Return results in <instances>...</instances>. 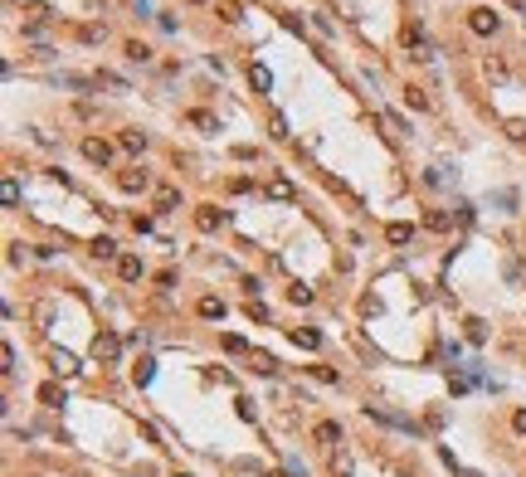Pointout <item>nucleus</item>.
<instances>
[{
    "label": "nucleus",
    "mask_w": 526,
    "mask_h": 477,
    "mask_svg": "<svg viewBox=\"0 0 526 477\" xmlns=\"http://www.w3.org/2000/svg\"><path fill=\"white\" fill-rule=\"evenodd\" d=\"M176 477H190V472H176Z\"/></svg>",
    "instance_id": "36"
},
{
    "label": "nucleus",
    "mask_w": 526,
    "mask_h": 477,
    "mask_svg": "<svg viewBox=\"0 0 526 477\" xmlns=\"http://www.w3.org/2000/svg\"><path fill=\"white\" fill-rule=\"evenodd\" d=\"M93 253H98V258H113L117 244H113V239H93Z\"/></svg>",
    "instance_id": "25"
},
{
    "label": "nucleus",
    "mask_w": 526,
    "mask_h": 477,
    "mask_svg": "<svg viewBox=\"0 0 526 477\" xmlns=\"http://www.w3.org/2000/svg\"><path fill=\"white\" fill-rule=\"evenodd\" d=\"M288 302H293V307H307V302H312V288H307V283H293V288H288Z\"/></svg>",
    "instance_id": "18"
},
{
    "label": "nucleus",
    "mask_w": 526,
    "mask_h": 477,
    "mask_svg": "<svg viewBox=\"0 0 526 477\" xmlns=\"http://www.w3.org/2000/svg\"><path fill=\"white\" fill-rule=\"evenodd\" d=\"M253 370H258V375H273V370H278V360H273L268 351H258V356H253Z\"/></svg>",
    "instance_id": "21"
},
{
    "label": "nucleus",
    "mask_w": 526,
    "mask_h": 477,
    "mask_svg": "<svg viewBox=\"0 0 526 477\" xmlns=\"http://www.w3.org/2000/svg\"><path fill=\"white\" fill-rule=\"evenodd\" d=\"M229 190H234V195H249V190H253V181H249V176H234V181H229Z\"/></svg>",
    "instance_id": "32"
},
{
    "label": "nucleus",
    "mask_w": 526,
    "mask_h": 477,
    "mask_svg": "<svg viewBox=\"0 0 526 477\" xmlns=\"http://www.w3.org/2000/svg\"><path fill=\"white\" fill-rule=\"evenodd\" d=\"M0 195H5V205H10V209H15V205H20V185H15V176H10V181H5V190H0Z\"/></svg>",
    "instance_id": "27"
},
{
    "label": "nucleus",
    "mask_w": 526,
    "mask_h": 477,
    "mask_svg": "<svg viewBox=\"0 0 526 477\" xmlns=\"http://www.w3.org/2000/svg\"><path fill=\"white\" fill-rule=\"evenodd\" d=\"M488 78H507V64L502 59H488Z\"/></svg>",
    "instance_id": "34"
},
{
    "label": "nucleus",
    "mask_w": 526,
    "mask_h": 477,
    "mask_svg": "<svg viewBox=\"0 0 526 477\" xmlns=\"http://www.w3.org/2000/svg\"><path fill=\"white\" fill-rule=\"evenodd\" d=\"M332 472H336V477H351V453H336V458H332Z\"/></svg>",
    "instance_id": "24"
},
{
    "label": "nucleus",
    "mask_w": 526,
    "mask_h": 477,
    "mask_svg": "<svg viewBox=\"0 0 526 477\" xmlns=\"http://www.w3.org/2000/svg\"><path fill=\"white\" fill-rule=\"evenodd\" d=\"M288 341H293V346H302V351H317V346H322V336H317V331H307V327H293V331H288Z\"/></svg>",
    "instance_id": "10"
},
{
    "label": "nucleus",
    "mask_w": 526,
    "mask_h": 477,
    "mask_svg": "<svg viewBox=\"0 0 526 477\" xmlns=\"http://www.w3.org/2000/svg\"><path fill=\"white\" fill-rule=\"evenodd\" d=\"M195 312L205 316V322H220V316H225V302H220V297H200V302H195Z\"/></svg>",
    "instance_id": "11"
},
{
    "label": "nucleus",
    "mask_w": 526,
    "mask_h": 477,
    "mask_svg": "<svg viewBox=\"0 0 526 477\" xmlns=\"http://www.w3.org/2000/svg\"><path fill=\"white\" fill-rule=\"evenodd\" d=\"M39 404H49V409H64V404H69L64 385H59V380H44V385H39Z\"/></svg>",
    "instance_id": "6"
},
{
    "label": "nucleus",
    "mask_w": 526,
    "mask_h": 477,
    "mask_svg": "<svg viewBox=\"0 0 526 477\" xmlns=\"http://www.w3.org/2000/svg\"><path fill=\"white\" fill-rule=\"evenodd\" d=\"M424 224H429V229H434V234H444V229H448V224H453V220H448V215H444V209H429V215H424Z\"/></svg>",
    "instance_id": "20"
},
{
    "label": "nucleus",
    "mask_w": 526,
    "mask_h": 477,
    "mask_svg": "<svg viewBox=\"0 0 526 477\" xmlns=\"http://www.w3.org/2000/svg\"><path fill=\"white\" fill-rule=\"evenodd\" d=\"M185 122H190V127H200V132H220V122H215V117H209V113H190Z\"/></svg>",
    "instance_id": "19"
},
{
    "label": "nucleus",
    "mask_w": 526,
    "mask_h": 477,
    "mask_svg": "<svg viewBox=\"0 0 526 477\" xmlns=\"http://www.w3.org/2000/svg\"><path fill=\"white\" fill-rule=\"evenodd\" d=\"M225 351H229V356H244L249 341H244V336H225Z\"/></svg>",
    "instance_id": "30"
},
{
    "label": "nucleus",
    "mask_w": 526,
    "mask_h": 477,
    "mask_svg": "<svg viewBox=\"0 0 526 477\" xmlns=\"http://www.w3.org/2000/svg\"><path fill=\"white\" fill-rule=\"evenodd\" d=\"M181 205V190L176 185H161V190H156V209H176Z\"/></svg>",
    "instance_id": "16"
},
{
    "label": "nucleus",
    "mask_w": 526,
    "mask_h": 477,
    "mask_svg": "<svg viewBox=\"0 0 526 477\" xmlns=\"http://www.w3.org/2000/svg\"><path fill=\"white\" fill-rule=\"evenodd\" d=\"M239 419H244V423H253V419H258V409H253V399H239Z\"/></svg>",
    "instance_id": "33"
},
{
    "label": "nucleus",
    "mask_w": 526,
    "mask_h": 477,
    "mask_svg": "<svg viewBox=\"0 0 526 477\" xmlns=\"http://www.w3.org/2000/svg\"><path fill=\"white\" fill-rule=\"evenodd\" d=\"M117 273H122V283H137V278H141V258H137V253H122V258H117Z\"/></svg>",
    "instance_id": "8"
},
{
    "label": "nucleus",
    "mask_w": 526,
    "mask_h": 477,
    "mask_svg": "<svg viewBox=\"0 0 526 477\" xmlns=\"http://www.w3.org/2000/svg\"><path fill=\"white\" fill-rule=\"evenodd\" d=\"M404 102H409V108H414V113H424V108H429V97H424V93H419V88H404Z\"/></svg>",
    "instance_id": "23"
},
{
    "label": "nucleus",
    "mask_w": 526,
    "mask_h": 477,
    "mask_svg": "<svg viewBox=\"0 0 526 477\" xmlns=\"http://www.w3.org/2000/svg\"><path fill=\"white\" fill-rule=\"evenodd\" d=\"M49 360H54V370H59V375H78V360H73L69 351H49Z\"/></svg>",
    "instance_id": "15"
},
{
    "label": "nucleus",
    "mask_w": 526,
    "mask_h": 477,
    "mask_svg": "<svg viewBox=\"0 0 526 477\" xmlns=\"http://www.w3.org/2000/svg\"><path fill=\"white\" fill-rule=\"evenodd\" d=\"M225 220H229V215H225V209H215V205H200V209H195V229H200V234H215Z\"/></svg>",
    "instance_id": "3"
},
{
    "label": "nucleus",
    "mask_w": 526,
    "mask_h": 477,
    "mask_svg": "<svg viewBox=\"0 0 526 477\" xmlns=\"http://www.w3.org/2000/svg\"><path fill=\"white\" fill-rule=\"evenodd\" d=\"M468 30H472V34H483V39H492V34L502 30V15L488 10V5H478V10H468Z\"/></svg>",
    "instance_id": "1"
},
{
    "label": "nucleus",
    "mask_w": 526,
    "mask_h": 477,
    "mask_svg": "<svg viewBox=\"0 0 526 477\" xmlns=\"http://www.w3.org/2000/svg\"><path fill=\"white\" fill-rule=\"evenodd\" d=\"M132 380H137V385H141V390H146V385H151V380H156V360H151V356H141V360H137V365H132Z\"/></svg>",
    "instance_id": "9"
},
{
    "label": "nucleus",
    "mask_w": 526,
    "mask_h": 477,
    "mask_svg": "<svg viewBox=\"0 0 526 477\" xmlns=\"http://www.w3.org/2000/svg\"><path fill=\"white\" fill-rule=\"evenodd\" d=\"M93 356H98V360H117V356H122V341H117L113 331H98V341H93Z\"/></svg>",
    "instance_id": "4"
},
{
    "label": "nucleus",
    "mask_w": 526,
    "mask_h": 477,
    "mask_svg": "<svg viewBox=\"0 0 526 477\" xmlns=\"http://www.w3.org/2000/svg\"><path fill=\"white\" fill-rule=\"evenodd\" d=\"M268 137L288 141V117H283V113H273V117H268Z\"/></svg>",
    "instance_id": "22"
},
{
    "label": "nucleus",
    "mask_w": 526,
    "mask_h": 477,
    "mask_svg": "<svg viewBox=\"0 0 526 477\" xmlns=\"http://www.w3.org/2000/svg\"><path fill=\"white\" fill-rule=\"evenodd\" d=\"M117 185H122L127 195H137V190H146V185H151V176H146L141 166H132V171H117Z\"/></svg>",
    "instance_id": "5"
},
{
    "label": "nucleus",
    "mask_w": 526,
    "mask_h": 477,
    "mask_svg": "<svg viewBox=\"0 0 526 477\" xmlns=\"http://www.w3.org/2000/svg\"><path fill=\"white\" fill-rule=\"evenodd\" d=\"M312 375H317L322 385H336V370H332V365H312Z\"/></svg>",
    "instance_id": "29"
},
{
    "label": "nucleus",
    "mask_w": 526,
    "mask_h": 477,
    "mask_svg": "<svg viewBox=\"0 0 526 477\" xmlns=\"http://www.w3.org/2000/svg\"><path fill=\"white\" fill-rule=\"evenodd\" d=\"M512 429H516V434H526V409H516V414H512Z\"/></svg>",
    "instance_id": "35"
},
{
    "label": "nucleus",
    "mask_w": 526,
    "mask_h": 477,
    "mask_svg": "<svg viewBox=\"0 0 526 477\" xmlns=\"http://www.w3.org/2000/svg\"><path fill=\"white\" fill-rule=\"evenodd\" d=\"M122 151L141 156V151H146V132H122Z\"/></svg>",
    "instance_id": "17"
},
{
    "label": "nucleus",
    "mask_w": 526,
    "mask_h": 477,
    "mask_svg": "<svg viewBox=\"0 0 526 477\" xmlns=\"http://www.w3.org/2000/svg\"><path fill=\"white\" fill-rule=\"evenodd\" d=\"M263 195H268V200H293V195H297V190H293V185H288V181H283V176H273V181H268V185H263Z\"/></svg>",
    "instance_id": "14"
},
{
    "label": "nucleus",
    "mask_w": 526,
    "mask_h": 477,
    "mask_svg": "<svg viewBox=\"0 0 526 477\" xmlns=\"http://www.w3.org/2000/svg\"><path fill=\"white\" fill-rule=\"evenodd\" d=\"M83 161L108 166V161H113V141H102V137H83Z\"/></svg>",
    "instance_id": "2"
},
{
    "label": "nucleus",
    "mask_w": 526,
    "mask_h": 477,
    "mask_svg": "<svg viewBox=\"0 0 526 477\" xmlns=\"http://www.w3.org/2000/svg\"><path fill=\"white\" fill-rule=\"evenodd\" d=\"M220 20H229V25H234V20H244V15H239V5H234V0H220Z\"/></svg>",
    "instance_id": "26"
},
{
    "label": "nucleus",
    "mask_w": 526,
    "mask_h": 477,
    "mask_svg": "<svg viewBox=\"0 0 526 477\" xmlns=\"http://www.w3.org/2000/svg\"><path fill=\"white\" fill-rule=\"evenodd\" d=\"M249 83H253V93H268L273 88V73L263 69V64H249Z\"/></svg>",
    "instance_id": "13"
},
{
    "label": "nucleus",
    "mask_w": 526,
    "mask_h": 477,
    "mask_svg": "<svg viewBox=\"0 0 526 477\" xmlns=\"http://www.w3.org/2000/svg\"><path fill=\"white\" fill-rule=\"evenodd\" d=\"M483 336H488V327L478 322V316H468V341H483Z\"/></svg>",
    "instance_id": "28"
},
{
    "label": "nucleus",
    "mask_w": 526,
    "mask_h": 477,
    "mask_svg": "<svg viewBox=\"0 0 526 477\" xmlns=\"http://www.w3.org/2000/svg\"><path fill=\"white\" fill-rule=\"evenodd\" d=\"M312 439L327 443V448H336V443H341V423H336V419H322L317 429H312Z\"/></svg>",
    "instance_id": "7"
},
{
    "label": "nucleus",
    "mask_w": 526,
    "mask_h": 477,
    "mask_svg": "<svg viewBox=\"0 0 526 477\" xmlns=\"http://www.w3.org/2000/svg\"><path fill=\"white\" fill-rule=\"evenodd\" d=\"M409 239H414V224H404V220L385 224V244H409Z\"/></svg>",
    "instance_id": "12"
},
{
    "label": "nucleus",
    "mask_w": 526,
    "mask_h": 477,
    "mask_svg": "<svg viewBox=\"0 0 526 477\" xmlns=\"http://www.w3.org/2000/svg\"><path fill=\"white\" fill-rule=\"evenodd\" d=\"M127 59H137V64H146V59H151V49H146V44H127Z\"/></svg>",
    "instance_id": "31"
}]
</instances>
